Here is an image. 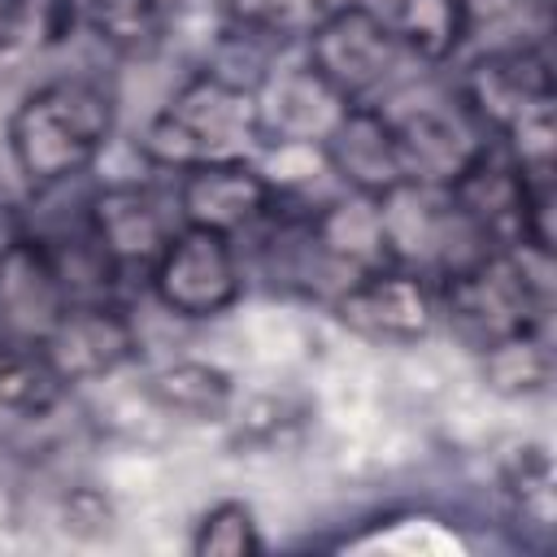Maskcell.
Masks as SVG:
<instances>
[{"instance_id":"cell-1","label":"cell","mask_w":557,"mask_h":557,"mask_svg":"<svg viewBox=\"0 0 557 557\" xmlns=\"http://www.w3.org/2000/svg\"><path fill=\"white\" fill-rule=\"evenodd\" d=\"M117 131V96L104 78L57 74L30 87L4 126L9 161L17 178L44 196L87 174Z\"/></svg>"},{"instance_id":"cell-2","label":"cell","mask_w":557,"mask_h":557,"mask_svg":"<svg viewBox=\"0 0 557 557\" xmlns=\"http://www.w3.org/2000/svg\"><path fill=\"white\" fill-rule=\"evenodd\" d=\"M261 148L265 131L257 87H244L209 65L187 74L135 139V152L165 174H183L205 161L261 157Z\"/></svg>"},{"instance_id":"cell-3","label":"cell","mask_w":557,"mask_h":557,"mask_svg":"<svg viewBox=\"0 0 557 557\" xmlns=\"http://www.w3.org/2000/svg\"><path fill=\"white\" fill-rule=\"evenodd\" d=\"M440 326H448L470 352L500 335L544 326L553 309V252L527 244H496L483 257L435 278Z\"/></svg>"},{"instance_id":"cell-4","label":"cell","mask_w":557,"mask_h":557,"mask_svg":"<svg viewBox=\"0 0 557 557\" xmlns=\"http://www.w3.org/2000/svg\"><path fill=\"white\" fill-rule=\"evenodd\" d=\"M453 96L500 144L557 131V78L544 39L500 44L470 57Z\"/></svg>"},{"instance_id":"cell-5","label":"cell","mask_w":557,"mask_h":557,"mask_svg":"<svg viewBox=\"0 0 557 557\" xmlns=\"http://www.w3.org/2000/svg\"><path fill=\"white\" fill-rule=\"evenodd\" d=\"M305 70L344 104L379 100V91L396 78L405 52L383 17V9L366 0H339L318 13V22L300 39Z\"/></svg>"},{"instance_id":"cell-6","label":"cell","mask_w":557,"mask_h":557,"mask_svg":"<svg viewBox=\"0 0 557 557\" xmlns=\"http://www.w3.org/2000/svg\"><path fill=\"white\" fill-rule=\"evenodd\" d=\"M152 300L183 318V322H209L222 318L244 296V265L235 239L178 222L157 261L144 274Z\"/></svg>"},{"instance_id":"cell-7","label":"cell","mask_w":557,"mask_h":557,"mask_svg":"<svg viewBox=\"0 0 557 557\" xmlns=\"http://www.w3.org/2000/svg\"><path fill=\"white\" fill-rule=\"evenodd\" d=\"M326 309L348 335L370 344H418L440 331L435 278L400 261L352 274L326 300Z\"/></svg>"},{"instance_id":"cell-8","label":"cell","mask_w":557,"mask_h":557,"mask_svg":"<svg viewBox=\"0 0 557 557\" xmlns=\"http://www.w3.org/2000/svg\"><path fill=\"white\" fill-rule=\"evenodd\" d=\"M78 222L96 244V252L109 261V270L122 278V274H148V265L178 226V209H174V191L122 178V183H100L83 200Z\"/></svg>"},{"instance_id":"cell-9","label":"cell","mask_w":557,"mask_h":557,"mask_svg":"<svg viewBox=\"0 0 557 557\" xmlns=\"http://www.w3.org/2000/svg\"><path fill=\"white\" fill-rule=\"evenodd\" d=\"M318 157L326 174L339 183V191L383 200L409 187V161L400 148L396 117L379 100L344 104L326 126V135L318 139Z\"/></svg>"},{"instance_id":"cell-10","label":"cell","mask_w":557,"mask_h":557,"mask_svg":"<svg viewBox=\"0 0 557 557\" xmlns=\"http://www.w3.org/2000/svg\"><path fill=\"white\" fill-rule=\"evenodd\" d=\"M174 209L178 222L218 231L226 239H239L274 213V178L261 170L257 157H231V161H205L183 174H174Z\"/></svg>"},{"instance_id":"cell-11","label":"cell","mask_w":557,"mask_h":557,"mask_svg":"<svg viewBox=\"0 0 557 557\" xmlns=\"http://www.w3.org/2000/svg\"><path fill=\"white\" fill-rule=\"evenodd\" d=\"M39 348L48 352L57 374L70 387H78V383H100L126 370L139 357V331H135V318L113 296H83L57 313Z\"/></svg>"},{"instance_id":"cell-12","label":"cell","mask_w":557,"mask_h":557,"mask_svg":"<svg viewBox=\"0 0 557 557\" xmlns=\"http://www.w3.org/2000/svg\"><path fill=\"white\" fill-rule=\"evenodd\" d=\"M70 305L65 278L44 235L22 231L0 248V339H44Z\"/></svg>"},{"instance_id":"cell-13","label":"cell","mask_w":557,"mask_h":557,"mask_svg":"<svg viewBox=\"0 0 557 557\" xmlns=\"http://www.w3.org/2000/svg\"><path fill=\"white\" fill-rule=\"evenodd\" d=\"M392 117L409 161V183L418 187H448L492 144V135L461 109L457 96L448 104H418L413 113H392Z\"/></svg>"},{"instance_id":"cell-14","label":"cell","mask_w":557,"mask_h":557,"mask_svg":"<svg viewBox=\"0 0 557 557\" xmlns=\"http://www.w3.org/2000/svg\"><path fill=\"white\" fill-rule=\"evenodd\" d=\"M553 457L544 444H518L500 466V500L505 518L522 548L548 553L557 535V487Z\"/></svg>"},{"instance_id":"cell-15","label":"cell","mask_w":557,"mask_h":557,"mask_svg":"<svg viewBox=\"0 0 557 557\" xmlns=\"http://www.w3.org/2000/svg\"><path fill=\"white\" fill-rule=\"evenodd\" d=\"M144 396L148 405H157L161 413L178 418V422H226L235 409V374L200 361V357H183V361H165L144 379Z\"/></svg>"},{"instance_id":"cell-16","label":"cell","mask_w":557,"mask_h":557,"mask_svg":"<svg viewBox=\"0 0 557 557\" xmlns=\"http://www.w3.org/2000/svg\"><path fill=\"white\" fill-rule=\"evenodd\" d=\"M383 17H387L405 61H418V65L453 61L474 26L470 0H396Z\"/></svg>"},{"instance_id":"cell-17","label":"cell","mask_w":557,"mask_h":557,"mask_svg":"<svg viewBox=\"0 0 557 557\" xmlns=\"http://www.w3.org/2000/svg\"><path fill=\"white\" fill-rule=\"evenodd\" d=\"M479 357V379L492 396L500 400H527L540 396L553 383V344H548V322L544 326H527L513 335L492 339L487 348L474 352Z\"/></svg>"},{"instance_id":"cell-18","label":"cell","mask_w":557,"mask_h":557,"mask_svg":"<svg viewBox=\"0 0 557 557\" xmlns=\"http://www.w3.org/2000/svg\"><path fill=\"white\" fill-rule=\"evenodd\" d=\"M70 383L57 374L35 339H0V413L4 418H48L65 400Z\"/></svg>"},{"instance_id":"cell-19","label":"cell","mask_w":557,"mask_h":557,"mask_svg":"<svg viewBox=\"0 0 557 557\" xmlns=\"http://www.w3.org/2000/svg\"><path fill=\"white\" fill-rule=\"evenodd\" d=\"M322 9L326 0H222V26L287 48L305 39Z\"/></svg>"},{"instance_id":"cell-20","label":"cell","mask_w":557,"mask_h":557,"mask_svg":"<svg viewBox=\"0 0 557 557\" xmlns=\"http://www.w3.org/2000/svg\"><path fill=\"white\" fill-rule=\"evenodd\" d=\"M83 17L96 39L122 57H148L170 26L148 0H83Z\"/></svg>"},{"instance_id":"cell-21","label":"cell","mask_w":557,"mask_h":557,"mask_svg":"<svg viewBox=\"0 0 557 557\" xmlns=\"http://www.w3.org/2000/svg\"><path fill=\"white\" fill-rule=\"evenodd\" d=\"M187 548L196 557H248L265 548L257 509L248 500H213L196 522H191V540Z\"/></svg>"},{"instance_id":"cell-22","label":"cell","mask_w":557,"mask_h":557,"mask_svg":"<svg viewBox=\"0 0 557 557\" xmlns=\"http://www.w3.org/2000/svg\"><path fill=\"white\" fill-rule=\"evenodd\" d=\"M61 518H65V531H70V535L91 540V535H104V531H109L113 505H109L96 487H74V492L65 496V505H61Z\"/></svg>"},{"instance_id":"cell-23","label":"cell","mask_w":557,"mask_h":557,"mask_svg":"<svg viewBox=\"0 0 557 557\" xmlns=\"http://www.w3.org/2000/svg\"><path fill=\"white\" fill-rule=\"evenodd\" d=\"M26 35V4L22 0H0V48L17 44Z\"/></svg>"},{"instance_id":"cell-24","label":"cell","mask_w":557,"mask_h":557,"mask_svg":"<svg viewBox=\"0 0 557 557\" xmlns=\"http://www.w3.org/2000/svg\"><path fill=\"white\" fill-rule=\"evenodd\" d=\"M531 4H535V9H553V0H531Z\"/></svg>"}]
</instances>
